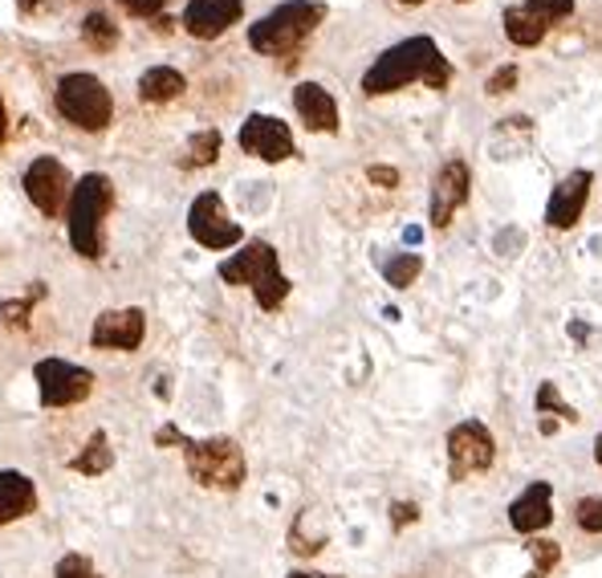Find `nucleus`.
<instances>
[{
	"instance_id": "17",
	"label": "nucleus",
	"mask_w": 602,
	"mask_h": 578,
	"mask_svg": "<svg viewBox=\"0 0 602 578\" xmlns=\"http://www.w3.org/2000/svg\"><path fill=\"white\" fill-rule=\"evenodd\" d=\"M554 521V489L550 481H533L514 505H509V526L517 534H538Z\"/></svg>"
},
{
	"instance_id": "37",
	"label": "nucleus",
	"mask_w": 602,
	"mask_h": 578,
	"mask_svg": "<svg viewBox=\"0 0 602 578\" xmlns=\"http://www.w3.org/2000/svg\"><path fill=\"white\" fill-rule=\"evenodd\" d=\"M45 0H16V9H21V13H33V9H42Z\"/></svg>"
},
{
	"instance_id": "22",
	"label": "nucleus",
	"mask_w": 602,
	"mask_h": 578,
	"mask_svg": "<svg viewBox=\"0 0 602 578\" xmlns=\"http://www.w3.org/2000/svg\"><path fill=\"white\" fill-rule=\"evenodd\" d=\"M82 37H86L90 49L110 54V49L118 45V25L103 13V9H94V13H86V21H82Z\"/></svg>"
},
{
	"instance_id": "18",
	"label": "nucleus",
	"mask_w": 602,
	"mask_h": 578,
	"mask_svg": "<svg viewBox=\"0 0 602 578\" xmlns=\"http://www.w3.org/2000/svg\"><path fill=\"white\" fill-rule=\"evenodd\" d=\"M37 509V485L21 469H0V526L29 518Z\"/></svg>"
},
{
	"instance_id": "32",
	"label": "nucleus",
	"mask_w": 602,
	"mask_h": 578,
	"mask_svg": "<svg viewBox=\"0 0 602 578\" xmlns=\"http://www.w3.org/2000/svg\"><path fill=\"white\" fill-rule=\"evenodd\" d=\"M118 4H122V9H127L131 16H155L163 4H167V0H118Z\"/></svg>"
},
{
	"instance_id": "2",
	"label": "nucleus",
	"mask_w": 602,
	"mask_h": 578,
	"mask_svg": "<svg viewBox=\"0 0 602 578\" xmlns=\"http://www.w3.org/2000/svg\"><path fill=\"white\" fill-rule=\"evenodd\" d=\"M115 204V184L103 172H90L70 188V200H66V228H70V245H74L78 257L86 261H98L106 249L103 224L106 212Z\"/></svg>"
},
{
	"instance_id": "40",
	"label": "nucleus",
	"mask_w": 602,
	"mask_h": 578,
	"mask_svg": "<svg viewBox=\"0 0 602 578\" xmlns=\"http://www.w3.org/2000/svg\"><path fill=\"white\" fill-rule=\"evenodd\" d=\"M399 4H424V0H399Z\"/></svg>"
},
{
	"instance_id": "33",
	"label": "nucleus",
	"mask_w": 602,
	"mask_h": 578,
	"mask_svg": "<svg viewBox=\"0 0 602 578\" xmlns=\"http://www.w3.org/2000/svg\"><path fill=\"white\" fill-rule=\"evenodd\" d=\"M367 176H370V184H382V188H396V184H399L396 167H370Z\"/></svg>"
},
{
	"instance_id": "41",
	"label": "nucleus",
	"mask_w": 602,
	"mask_h": 578,
	"mask_svg": "<svg viewBox=\"0 0 602 578\" xmlns=\"http://www.w3.org/2000/svg\"><path fill=\"white\" fill-rule=\"evenodd\" d=\"M456 4H469V0H456Z\"/></svg>"
},
{
	"instance_id": "39",
	"label": "nucleus",
	"mask_w": 602,
	"mask_h": 578,
	"mask_svg": "<svg viewBox=\"0 0 602 578\" xmlns=\"http://www.w3.org/2000/svg\"><path fill=\"white\" fill-rule=\"evenodd\" d=\"M594 460L602 464V432H599V440H594Z\"/></svg>"
},
{
	"instance_id": "1",
	"label": "nucleus",
	"mask_w": 602,
	"mask_h": 578,
	"mask_svg": "<svg viewBox=\"0 0 602 578\" xmlns=\"http://www.w3.org/2000/svg\"><path fill=\"white\" fill-rule=\"evenodd\" d=\"M408 82H424L432 90H444L452 82V66L440 54V45L432 37H408V42L382 49L375 66L363 74V94H391V90H403Z\"/></svg>"
},
{
	"instance_id": "5",
	"label": "nucleus",
	"mask_w": 602,
	"mask_h": 578,
	"mask_svg": "<svg viewBox=\"0 0 602 578\" xmlns=\"http://www.w3.org/2000/svg\"><path fill=\"white\" fill-rule=\"evenodd\" d=\"M184 460H188V473L196 485L216 493H236L245 485V452L233 436H208V440H188L184 445Z\"/></svg>"
},
{
	"instance_id": "35",
	"label": "nucleus",
	"mask_w": 602,
	"mask_h": 578,
	"mask_svg": "<svg viewBox=\"0 0 602 578\" xmlns=\"http://www.w3.org/2000/svg\"><path fill=\"white\" fill-rule=\"evenodd\" d=\"M155 445H179V448H184V445H188V436H179V432L167 424V428L155 432Z\"/></svg>"
},
{
	"instance_id": "28",
	"label": "nucleus",
	"mask_w": 602,
	"mask_h": 578,
	"mask_svg": "<svg viewBox=\"0 0 602 578\" xmlns=\"http://www.w3.org/2000/svg\"><path fill=\"white\" fill-rule=\"evenodd\" d=\"M554 563H558V542H538V546H533V570H529V578H545Z\"/></svg>"
},
{
	"instance_id": "30",
	"label": "nucleus",
	"mask_w": 602,
	"mask_h": 578,
	"mask_svg": "<svg viewBox=\"0 0 602 578\" xmlns=\"http://www.w3.org/2000/svg\"><path fill=\"white\" fill-rule=\"evenodd\" d=\"M538 408H554V412L562 415V420H578V415H574V408H566V403L558 400V391H554V384H542V391H538Z\"/></svg>"
},
{
	"instance_id": "12",
	"label": "nucleus",
	"mask_w": 602,
	"mask_h": 578,
	"mask_svg": "<svg viewBox=\"0 0 602 578\" xmlns=\"http://www.w3.org/2000/svg\"><path fill=\"white\" fill-rule=\"evenodd\" d=\"M143 339H147V314L139 310V306L106 310L90 327V346L94 351H139Z\"/></svg>"
},
{
	"instance_id": "27",
	"label": "nucleus",
	"mask_w": 602,
	"mask_h": 578,
	"mask_svg": "<svg viewBox=\"0 0 602 578\" xmlns=\"http://www.w3.org/2000/svg\"><path fill=\"white\" fill-rule=\"evenodd\" d=\"M578 526H582L587 534H602V497L578 502Z\"/></svg>"
},
{
	"instance_id": "9",
	"label": "nucleus",
	"mask_w": 602,
	"mask_h": 578,
	"mask_svg": "<svg viewBox=\"0 0 602 578\" xmlns=\"http://www.w3.org/2000/svg\"><path fill=\"white\" fill-rule=\"evenodd\" d=\"M493 460H497V440L481 420H464L448 432V476L452 481L485 473Z\"/></svg>"
},
{
	"instance_id": "14",
	"label": "nucleus",
	"mask_w": 602,
	"mask_h": 578,
	"mask_svg": "<svg viewBox=\"0 0 602 578\" xmlns=\"http://www.w3.org/2000/svg\"><path fill=\"white\" fill-rule=\"evenodd\" d=\"M245 13V0H188L184 9V30L200 42H212L221 37L228 25H236Z\"/></svg>"
},
{
	"instance_id": "16",
	"label": "nucleus",
	"mask_w": 602,
	"mask_h": 578,
	"mask_svg": "<svg viewBox=\"0 0 602 578\" xmlns=\"http://www.w3.org/2000/svg\"><path fill=\"white\" fill-rule=\"evenodd\" d=\"M294 110H297V119L306 122V131H314V134L339 131V103H334V94L326 86H318V82L294 86Z\"/></svg>"
},
{
	"instance_id": "36",
	"label": "nucleus",
	"mask_w": 602,
	"mask_h": 578,
	"mask_svg": "<svg viewBox=\"0 0 602 578\" xmlns=\"http://www.w3.org/2000/svg\"><path fill=\"white\" fill-rule=\"evenodd\" d=\"M285 578H342V575H318V570H294V575Z\"/></svg>"
},
{
	"instance_id": "31",
	"label": "nucleus",
	"mask_w": 602,
	"mask_h": 578,
	"mask_svg": "<svg viewBox=\"0 0 602 578\" xmlns=\"http://www.w3.org/2000/svg\"><path fill=\"white\" fill-rule=\"evenodd\" d=\"M517 86V66H500L497 74L488 78V94H509V90Z\"/></svg>"
},
{
	"instance_id": "34",
	"label": "nucleus",
	"mask_w": 602,
	"mask_h": 578,
	"mask_svg": "<svg viewBox=\"0 0 602 578\" xmlns=\"http://www.w3.org/2000/svg\"><path fill=\"white\" fill-rule=\"evenodd\" d=\"M391 521H396V526H412L415 521V505H391Z\"/></svg>"
},
{
	"instance_id": "11",
	"label": "nucleus",
	"mask_w": 602,
	"mask_h": 578,
	"mask_svg": "<svg viewBox=\"0 0 602 578\" xmlns=\"http://www.w3.org/2000/svg\"><path fill=\"white\" fill-rule=\"evenodd\" d=\"M25 196L42 216H61V208L70 200V172L54 155H37L25 167Z\"/></svg>"
},
{
	"instance_id": "26",
	"label": "nucleus",
	"mask_w": 602,
	"mask_h": 578,
	"mask_svg": "<svg viewBox=\"0 0 602 578\" xmlns=\"http://www.w3.org/2000/svg\"><path fill=\"white\" fill-rule=\"evenodd\" d=\"M54 578H103L98 566L90 563L86 554H61L58 566H54Z\"/></svg>"
},
{
	"instance_id": "20",
	"label": "nucleus",
	"mask_w": 602,
	"mask_h": 578,
	"mask_svg": "<svg viewBox=\"0 0 602 578\" xmlns=\"http://www.w3.org/2000/svg\"><path fill=\"white\" fill-rule=\"evenodd\" d=\"M110 464H115V448H110V440H106V432H94V436L86 440V448L70 460V469L82 476H98V473H106Z\"/></svg>"
},
{
	"instance_id": "7",
	"label": "nucleus",
	"mask_w": 602,
	"mask_h": 578,
	"mask_svg": "<svg viewBox=\"0 0 602 578\" xmlns=\"http://www.w3.org/2000/svg\"><path fill=\"white\" fill-rule=\"evenodd\" d=\"M33 384H37L42 408H74V403L90 400L94 375L78 363H66V358H42L33 367Z\"/></svg>"
},
{
	"instance_id": "13",
	"label": "nucleus",
	"mask_w": 602,
	"mask_h": 578,
	"mask_svg": "<svg viewBox=\"0 0 602 578\" xmlns=\"http://www.w3.org/2000/svg\"><path fill=\"white\" fill-rule=\"evenodd\" d=\"M469 188H472V176H469V164L464 160H448L440 167V176L432 184V224L436 228H448L452 216L464 208L469 200Z\"/></svg>"
},
{
	"instance_id": "29",
	"label": "nucleus",
	"mask_w": 602,
	"mask_h": 578,
	"mask_svg": "<svg viewBox=\"0 0 602 578\" xmlns=\"http://www.w3.org/2000/svg\"><path fill=\"white\" fill-rule=\"evenodd\" d=\"M37 294H42V290H37ZM37 294H29L25 302H0V318H4L9 327H25V322H29V306Z\"/></svg>"
},
{
	"instance_id": "25",
	"label": "nucleus",
	"mask_w": 602,
	"mask_h": 578,
	"mask_svg": "<svg viewBox=\"0 0 602 578\" xmlns=\"http://www.w3.org/2000/svg\"><path fill=\"white\" fill-rule=\"evenodd\" d=\"M533 21H542V25H554V21H562V16L574 13V0H526L521 4Z\"/></svg>"
},
{
	"instance_id": "24",
	"label": "nucleus",
	"mask_w": 602,
	"mask_h": 578,
	"mask_svg": "<svg viewBox=\"0 0 602 578\" xmlns=\"http://www.w3.org/2000/svg\"><path fill=\"white\" fill-rule=\"evenodd\" d=\"M420 269H424V257H420V252H396V257L382 266V278H387V285H396V290H408V285L420 278Z\"/></svg>"
},
{
	"instance_id": "19",
	"label": "nucleus",
	"mask_w": 602,
	"mask_h": 578,
	"mask_svg": "<svg viewBox=\"0 0 602 578\" xmlns=\"http://www.w3.org/2000/svg\"><path fill=\"white\" fill-rule=\"evenodd\" d=\"M184 90H188V82H184V74L172 70V66H151V70H143V78H139V98L151 106L176 103Z\"/></svg>"
},
{
	"instance_id": "3",
	"label": "nucleus",
	"mask_w": 602,
	"mask_h": 578,
	"mask_svg": "<svg viewBox=\"0 0 602 578\" xmlns=\"http://www.w3.org/2000/svg\"><path fill=\"white\" fill-rule=\"evenodd\" d=\"M221 282L228 285H249L261 310H278L290 297V278L278 266V249L269 240H249L233 252L228 261H221Z\"/></svg>"
},
{
	"instance_id": "15",
	"label": "nucleus",
	"mask_w": 602,
	"mask_h": 578,
	"mask_svg": "<svg viewBox=\"0 0 602 578\" xmlns=\"http://www.w3.org/2000/svg\"><path fill=\"white\" fill-rule=\"evenodd\" d=\"M590 184L594 176L590 172H570V176L562 179L554 196H550V204H545V224L550 228H574V224L582 221V208L590 200Z\"/></svg>"
},
{
	"instance_id": "21",
	"label": "nucleus",
	"mask_w": 602,
	"mask_h": 578,
	"mask_svg": "<svg viewBox=\"0 0 602 578\" xmlns=\"http://www.w3.org/2000/svg\"><path fill=\"white\" fill-rule=\"evenodd\" d=\"M505 37L514 45H521V49H529V45H538L545 37V25L533 21V16L517 4V9H505Z\"/></svg>"
},
{
	"instance_id": "23",
	"label": "nucleus",
	"mask_w": 602,
	"mask_h": 578,
	"mask_svg": "<svg viewBox=\"0 0 602 578\" xmlns=\"http://www.w3.org/2000/svg\"><path fill=\"white\" fill-rule=\"evenodd\" d=\"M216 155H221V131H200L191 139L188 148H184V167H212L216 164Z\"/></svg>"
},
{
	"instance_id": "38",
	"label": "nucleus",
	"mask_w": 602,
	"mask_h": 578,
	"mask_svg": "<svg viewBox=\"0 0 602 578\" xmlns=\"http://www.w3.org/2000/svg\"><path fill=\"white\" fill-rule=\"evenodd\" d=\"M4 134H9V115H4V98H0V143H4Z\"/></svg>"
},
{
	"instance_id": "4",
	"label": "nucleus",
	"mask_w": 602,
	"mask_h": 578,
	"mask_svg": "<svg viewBox=\"0 0 602 578\" xmlns=\"http://www.w3.org/2000/svg\"><path fill=\"white\" fill-rule=\"evenodd\" d=\"M322 16H326L322 0H285V4H278L273 13H264L261 21L252 25L249 45L257 54H269V58L290 54V49H297L309 33L322 25Z\"/></svg>"
},
{
	"instance_id": "8",
	"label": "nucleus",
	"mask_w": 602,
	"mask_h": 578,
	"mask_svg": "<svg viewBox=\"0 0 602 578\" xmlns=\"http://www.w3.org/2000/svg\"><path fill=\"white\" fill-rule=\"evenodd\" d=\"M188 233L196 245H204V249H236L240 240H245V228L228 216V208H224L221 192H200L191 200L188 208Z\"/></svg>"
},
{
	"instance_id": "6",
	"label": "nucleus",
	"mask_w": 602,
	"mask_h": 578,
	"mask_svg": "<svg viewBox=\"0 0 602 578\" xmlns=\"http://www.w3.org/2000/svg\"><path fill=\"white\" fill-rule=\"evenodd\" d=\"M54 103H58V115L78 131H106L110 119H115V98L106 90L103 78L94 74H66L54 90Z\"/></svg>"
},
{
	"instance_id": "10",
	"label": "nucleus",
	"mask_w": 602,
	"mask_h": 578,
	"mask_svg": "<svg viewBox=\"0 0 602 578\" xmlns=\"http://www.w3.org/2000/svg\"><path fill=\"white\" fill-rule=\"evenodd\" d=\"M236 143H240L245 155L261 160V164H285V160H294L297 155L290 122L273 119V115H249V119L240 122Z\"/></svg>"
}]
</instances>
